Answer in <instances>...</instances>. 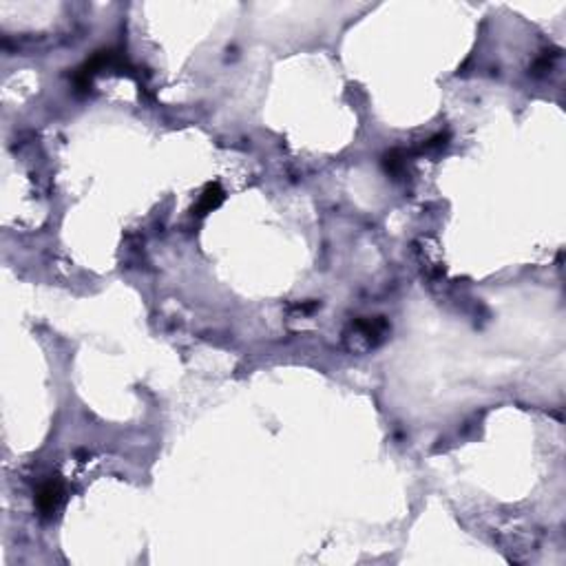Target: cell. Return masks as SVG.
Listing matches in <instances>:
<instances>
[{
  "instance_id": "6da1fadb",
  "label": "cell",
  "mask_w": 566,
  "mask_h": 566,
  "mask_svg": "<svg viewBox=\"0 0 566 566\" xmlns=\"http://www.w3.org/2000/svg\"><path fill=\"white\" fill-rule=\"evenodd\" d=\"M62 502V484L58 480H49L44 482L38 493H36V506L42 515H53L58 511V506Z\"/></svg>"
},
{
  "instance_id": "7a4b0ae2",
  "label": "cell",
  "mask_w": 566,
  "mask_h": 566,
  "mask_svg": "<svg viewBox=\"0 0 566 566\" xmlns=\"http://www.w3.org/2000/svg\"><path fill=\"white\" fill-rule=\"evenodd\" d=\"M221 201H223V190L219 188V184H208L206 190L201 192L197 206L192 208V212H195V214H206V212L217 208Z\"/></svg>"
},
{
  "instance_id": "3957f363",
  "label": "cell",
  "mask_w": 566,
  "mask_h": 566,
  "mask_svg": "<svg viewBox=\"0 0 566 566\" xmlns=\"http://www.w3.org/2000/svg\"><path fill=\"white\" fill-rule=\"evenodd\" d=\"M403 166H405V155H403V151L394 149V151H390L387 155H385V168H387V171H392V173H401V171H403Z\"/></svg>"
}]
</instances>
